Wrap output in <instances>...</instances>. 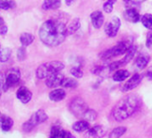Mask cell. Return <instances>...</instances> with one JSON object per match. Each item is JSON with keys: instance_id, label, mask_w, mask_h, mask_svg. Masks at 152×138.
I'll return each instance as SVG.
<instances>
[{"instance_id": "6da1fadb", "label": "cell", "mask_w": 152, "mask_h": 138, "mask_svg": "<svg viewBox=\"0 0 152 138\" xmlns=\"http://www.w3.org/2000/svg\"><path fill=\"white\" fill-rule=\"evenodd\" d=\"M39 35L44 44L49 47H56L65 40L67 27L58 20L50 19L40 26Z\"/></svg>"}, {"instance_id": "7a4b0ae2", "label": "cell", "mask_w": 152, "mask_h": 138, "mask_svg": "<svg viewBox=\"0 0 152 138\" xmlns=\"http://www.w3.org/2000/svg\"><path fill=\"white\" fill-rule=\"evenodd\" d=\"M140 98L136 94H130L122 99L113 109L112 117L115 121L121 122L132 116L140 107Z\"/></svg>"}, {"instance_id": "3957f363", "label": "cell", "mask_w": 152, "mask_h": 138, "mask_svg": "<svg viewBox=\"0 0 152 138\" xmlns=\"http://www.w3.org/2000/svg\"><path fill=\"white\" fill-rule=\"evenodd\" d=\"M64 65L61 61H52L42 64L39 65L36 71V76L39 79H44L49 76L60 72L64 69Z\"/></svg>"}, {"instance_id": "277c9868", "label": "cell", "mask_w": 152, "mask_h": 138, "mask_svg": "<svg viewBox=\"0 0 152 138\" xmlns=\"http://www.w3.org/2000/svg\"><path fill=\"white\" fill-rule=\"evenodd\" d=\"M131 46H132V41L130 40V39L125 40L124 41L119 42L117 45L114 46L113 48L106 50L102 54L101 57L104 60H107V59H110L112 57H117L120 55H124L126 53V51L128 50V48Z\"/></svg>"}, {"instance_id": "5b68a950", "label": "cell", "mask_w": 152, "mask_h": 138, "mask_svg": "<svg viewBox=\"0 0 152 138\" xmlns=\"http://www.w3.org/2000/svg\"><path fill=\"white\" fill-rule=\"evenodd\" d=\"M88 109V104L82 98H75L72 101L70 104L71 112L77 117H83V116Z\"/></svg>"}, {"instance_id": "8992f818", "label": "cell", "mask_w": 152, "mask_h": 138, "mask_svg": "<svg viewBox=\"0 0 152 138\" xmlns=\"http://www.w3.org/2000/svg\"><path fill=\"white\" fill-rule=\"evenodd\" d=\"M21 78V72L17 68H12L8 71V73L6 76V81L4 84L3 91H7L10 87L15 86Z\"/></svg>"}, {"instance_id": "52a82bcc", "label": "cell", "mask_w": 152, "mask_h": 138, "mask_svg": "<svg viewBox=\"0 0 152 138\" xmlns=\"http://www.w3.org/2000/svg\"><path fill=\"white\" fill-rule=\"evenodd\" d=\"M107 133V127L102 125H95L85 131V138H103Z\"/></svg>"}, {"instance_id": "ba28073f", "label": "cell", "mask_w": 152, "mask_h": 138, "mask_svg": "<svg viewBox=\"0 0 152 138\" xmlns=\"http://www.w3.org/2000/svg\"><path fill=\"white\" fill-rule=\"evenodd\" d=\"M121 26V21L118 17L115 16L112 18V20L106 24L105 27V32L108 37H115Z\"/></svg>"}, {"instance_id": "9c48e42d", "label": "cell", "mask_w": 152, "mask_h": 138, "mask_svg": "<svg viewBox=\"0 0 152 138\" xmlns=\"http://www.w3.org/2000/svg\"><path fill=\"white\" fill-rule=\"evenodd\" d=\"M64 79V76L62 73L58 72L56 74H53L47 77L46 79V84L49 88H56L59 85H62V83Z\"/></svg>"}, {"instance_id": "30bf717a", "label": "cell", "mask_w": 152, "mask_h": 138, "mask_svg": "<svg viewBox=\"0 0 152 138\" xmlns=\"http://www.w3.org/2000/svg\"><path fill=\"white\" fill-rule=\"evenodd\" d=\"M48 118V117L47 113H46L44 110L39 109V110H38V111H36V112L31 117V118L28 120V122H29L33 127H35V126H37L38 125L42 124V123H44L45 121H47Z\"/></svg>"}, {"instance_id": "8fae6325", "label": "cell", "mask_w": 152, "mask_h": 138, "mask_svg": "<svg viewBox=\"0 0 152 138\" xmlns=\"http://www.w3.org/2000/svg\"><path fill=\"white\" fill-rule=\"evenodd\" d=\"M16 96H17V99L22 101L23 103L26 104L28 103L31 100V97H32V93L31 92L26 88L25 86H22L18 89L17 92H16Z\"/></svg>"}, {"instance_id": "7c38bea8", "label": "cell", "mask_w": 152, "mask_h": 138, "mask_svg": "<svg viewBox=\"0 0 152 138\" xmlns=\"http://www.w3.org/2000/svg\"><path fill=\"white\" fill-rule=\"evenodd\" d=\"M141 76L139 74H135L134 76H132V77H131L127 83L124 85L123 87V91L124 92H128V91H131L134 88H136L141 82Z\"/></svg>"}, {"instance_id": "4fadbf2b", "label": "cell", "mask_w": 152, "mask_h": 138, "mask_svg": "<svg viewBox=\"0 0 152 138\" xmlns=\"http://www.w3.org/2000/svg\"><path fill=\"white\" fill-rule=\"evenodd\" d=\"M124 19L131 23H138L140 20V14L135 8H128L124 12Z\"/></svg>"}, {"instance_id": "5bb4252c", "label": "cell", "mask_w": 152, "mask_h": 138, "mask_svg": "<svg viewBox=\"0 0 152 138\" xmlns=\"http://www.w3.org/2000/svg\"><path fill=\"white\" fill-rule=\"evenodd\" d=\"M91 23L96 29H99L104 23V15L100 11H95L91 15Z\"/></svg>"}, {"instance_id": "9a60e30c", "label": "cell", "mask_w": 152, "mask_h": 138, "mask_svg": "<svg viewBox=\"0 0 152 138\" xmlns=\"http://www.w3.org/2000/svg\"><path fill=\"white\" fill-rule=\"evenodd\" d=\"M14 126V120L8 116L1 115L0 116V127L3 131L8 132Z\"/></svg>"}, {"instance_id": "2e32d148", "label": "cell", "mask_w": 152, "mask_h": 138, "mask_svg": "<svg viewBox=\"0 0 152 138\" xmlns=\"http://www.w3.org/2000/svg\"><path fill=\"white\" fill-rule=\"evenodd\" d=\"M66 93L63 89H56L49 93V99L53 101H60L64 99Z\"/></svg>"}, {"instance_id": "e0dca14e", "label": "cell", "mask_w": 152, "mask_h": 138, "mask_svg": "<svg viewBox=\"0 0 152 138\" xmlns=\"http://www.w3.org/2000/svg\"><path fill=\"white\" fill-rule=\"evenodd\" d=\"M72 129L76 132H85L90 128L89 122L86 120H79L72 125Z\"/></svg>"}, {"instance_id": "ac0fdd59", "label": "cell", "mask_w": 152, "mask_h": 138, "mask_svg": "<svg viewBox=\"0 0 152 138\" xmlns=\"http://www.w3.org/2000/svg\"><path fill=\"white\" fill-rule=\"evenodd\" d=\"M61 6V0H44L42 7L44 10L56 9Z\"/></svg>"}, {"instance_id": "d6986e66", "label": "cell", "mask_w": 152, "mask_h": 138, "mask_svg": "<svg viewBox=\"0 0 152 138\" xmlns=\"http://www.w3.org/2000/svg\"><path fill=\"white\" fill-rule=\"evenodd\" d=\"M130 76V73L127 70H124V69H120V70H117L114 76H113V79L115 82H123L125 79H127Z\"/></svg>"}, {"instance_id": "ffe728a7", "label": "cell", "mask_w": 152, "mask_h": 138, "mask_svg": "<svg viewBox=\"0 0 152 138\" xmlns=\"http://www.w3.org/2000/svg\"><path fill=\"white\" fill-rule=\"evenodd\" d=\"M136 52H137V47L132 45V46L128 48V50L126 51V53H125V56H124V59H123L124 64L125 65V64L129 63V62L134 57Z\"/></svg>"}, {"instance_id": "44dd1931", "label": "cell", "mask_w": 152, "mask_h": 138, "mask_svg": "<svg viewBox=\"0 0 152 138\" xmlns=\"http://www.w3.org/2000/svg\"><path fill=\"white\" fill-rule=\"evenodd\" d=\"M33 40H34V36L31 33H28V32L23 33L20 37V41H21L22 45L24 47L31 44L33 42Z\"/></svg>"}, {"instance_id": "7402d4cb", "label": "cell", "mask_w": 152, "mask_h": 138, "mask_svg": "<svg viewBox=\"0 0 152 138\" xmlns=\"http://www.w3.org/2000/svg\"><path fill=\"white\" fill-rule=\"evenodd\" d=\"M12 51L9 48H3L0 46V62H6L11 57Z\"/></svg>"}, {"instance_id": "603a6c76", "label": "cell", "mask_w": 152, "mask_h": 138, "mask_svg": "<svg viewBox=\"0 0 152 138\" xmlns=\"http://www.w3.org/2000/svg\"><path fill=\"white\" fill-rule=\"evenodd\" d=\"M81 27V22L79 19H74L71 22L69 26L67 27V34H72L79 30Z\"/></svg>"}, {"instance_id": "cb8c5ba5", "label": "cell", "mask_w": 152, "mask_h": 138, "mask_svg": "<svg viewBox=\"0 0 152 138\" xmlns=\"http://www.w3.org/2000/svg\"><path fill=\"white\" fill-rule=\"evenodd\" d=\"M126 132V127L124 126H118L112 130V132L109 134V138H120L122 135H124Z\"/></svg>"}, {"instance_id": "d4e9b609", "label": "cell", "mask_w": 152, "mask_h": 138, "mask_svg": "<svg viewBox=\"0 0 152 138\" xmlns=\"http://www.w3.org/2000/svg\"><path fill=\"white\" fill-rule=\"evenodd\" d=\"M148 56H144V55H140L137 57L136 59V65L138 68L140 69H144L148 63Z\"/></svg>"}, {"instance_id": "484cf974", "label": "cell", "mask_w": 152, "mask_h": 138, "mask_svg": "<svg viewBox=\"0 0 152 138\" xmlns=\"http://www.w3.org/2000/svg\"><path fill=\"white\" fill-rule=\"evenodd\" d=\"M140 21H141L142 24L144 25V27H146L147 29L152 28V15H150V14L144 15L141 17Z\"/></svg>"}, {"instance_id": "4316f807", "label": "cell", "mask_w": 152, "mask_h": 138, "mask_svg": "<svg viewBox=\"0 0 152 138\" xmlns=\"http://www.w3.org/2000/svg\"><path fill=\"white\" fill-rule=\"evenodd\" d=\"M15 7V3L12 0H0V9L7 10Z\"/></svg>"}, {"instance_id": "83f0119b", "label": "cell", "mask_w": 152, "mask_h": 138, "mask_svg": "<svg viewBox=\"0 0 152 138\" xmlns=\"http://www.w3.org/2000/svg\"><path fill=\"white\" fill-rule=\"evenodd\" d=\"M97 117H98V114H97V112H96L95 110H93V109H88V110L84 113V115L83 116V118L84 120L88 121V122L93 121V120H95Z\"/></svg>"}, {"instance_id": "f1b7e54d", "label": "cell", "mask_w": 152, "mask_h": 138, "mask_svg": "<svg viewBox=\"0 0 152 138\" xmlns=\"http://www.w3.org/2000/svg\"><path fill=\"white\" fill-rule=\"evenodd\" d=\"M62 85L65 88H75L78 85V83L73 78H64L62 83Z\"/></svg>"}, {"instance_id": "f546056e", "label": "cell", "mask_w": 152, "mask_h": 138, "mask_svg": "<svg viewBox=\"0 0 152 138\" xmlns=\"http://www.w3.org/2000/svg\"><path fill=\"white\" fill-rule=\"evenodd\" d=\"M116 2V0H107V1L104 4V11L106 13H111L114 8V5Z\"/></svg>"}, {"instance_id": "4dcf8cb0", "label": "cell", "mask_w": 152, "mask_h": 138, "mask_svg": "<svg viewBox=\"0 0 152 138\" xmlns=\"http://www.w3.org/2000/svg\"><path fill=\"white\" fill-rule=\"evenodd\" d=\"M61 129L58 126H53L50 130V136L49 138H59Z\"/></svg>"}, {"instance_id": "1f68e13d", "label": "cell", "mask_w": 152, "mask_h": 138, "mask_svg": "<svg viewBox=\"0 0 152 138\" xmlns=\"http://www.w3.org/2000/svg\"><path fill=\"white\" fill-rule=\"evenodd\" d=\"M70 72L76 78H82L83 76V71L81 70V68H79V67H72V68H71Z\"/></svg>"}, {"instance_id": "d6a6232c", "label": "cell", "mask_w": 152, "mask_h": 138, "mask_svg": "<svg viewBox=\"0 0 152 138\" xmlns=\"http://www.w3.org/2000/svg\"><path fill=\"white\" fill-rule=\"evenodd\" d=\"M17 57L21 61L25 59V57H26V49L23 47H21V48H18V50H17Z\"/></svg>"}, {"instance_id": "836d02e7", "label": "cell", "mask_w": 152, "mask_h": 138, "mask_svg": "<svg viewBox=\"0 0 152 138\" xmlns=\"http://www.w3.org/2000/svg\"><path fill=\"white\" fill-rule=\"evenodd\" d=\"M59 138H75V136L67 130H61Z\"/></svg>"}, {"instance_id": "e575fe53", "label": "cell", "mask_w": 152, "mask_h": 138, "mask_svg": "<svg viewBox=\"0 0 152 138\" xmlns=\"http://www.w3.org/2000/svg\"><path fill=\"white\" fill-rule=\"evenodd\" d=\"M5 81H6V76L2 73H0V97H1V94H2Z\"/></svg>"}, {"instance_id": "d590c367", "label": "cell", "mask_w": 152, "mask_h": 138, "mask_svg": "<svg viewBox=\"0 0 152 138\" xmlns=\"http://www.w3.org/2000/svg\"><path fill=\"white\" fill-rule=\"evenodd\" d=\"M151 45H152V31L147 34V40H146V46L149 48L151 47Z\"/></svg>"}, {"instance_id": "8d00e7d4", "label": "cell", "mask_w": 152, "mask_h": 138, "mask_svg": "<svg viewBox=\"0 0 152 138\" xmlns=\"http://www.w3.org/2000/svg\"><path fill=\"white\" fill-rule=\"evenodd\" d=\"M7 32H8V28H7V25H2L1 27H0V34L1 35H6L7 33Z\"/></svg>"}, {"instance_id": "74e56055", "label": "cell", "mask_w": 152, "mask_h": 138, "mask_svg": "<svg viewBox=\"0 0 152 138\" xmlns=\"http://www.w3.org/2000/svg\"><path fill=\"white\" fill-rule=\"evenodd\" d=\"M147 76H148L149 79L152 80V66L148 69V73H147Z\"/></svg>"}, {"instance_id": "f35d334b", "label": "cell", "mask_w": 152, "mask_h": 138, "mask_svg": "<svg viewBox=\"0 0 152 138\" xmlns=\"http://www.w3.org/2000/svg\"><path fill=\"white\" fill-rule=\"evenodd\" d=\"M75 2V0H65V4H66V6H68V7H70L72 4H73Z\"/></svg>"}, {"instance_id": "ab89813d", "label": "cell", "mask_w": 152, "mask_h": 138, "mask_svg": "<svg viewBox=\"0 0 152 138\" xmlns=\"http://www.w3.org/2000/svg\"><path fill=\"white\" fill-rule=\"evenodd\" d=\"M2 25H4V20L2 17H0V27H1Z\"/></svg>"}, {"instance_id": "60d3db41", "label": "cell", "mask_w": 152, "mask_h": 138, "mask_svg": "<svg viewBox=\"0 0 152 138\" xmlns=\"http://www.w3.org/2000/svg\"><path fill=\"white\" fill-rule=\"evenodd\" d=\"M124 2H129L130 0H124Z\"/></svg>"}, {"instance_id": "b9f144b4", "label": "cell", "mask_w": 152, "mask_h": 138, "mask_svg": "<svg viewBox=\"0 0 152 138\" xmlns=\"http://www.w3.org/2000/svg\"><path fill=\"white\" fill-rule=\"evenodd\" d=\"M0 116H1V112H0Z\"/></svg>"}]
</instances>
